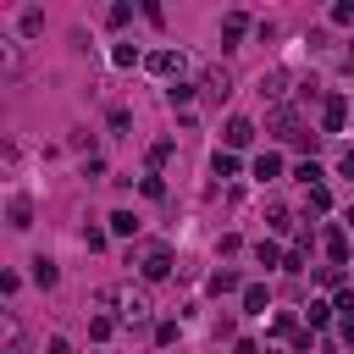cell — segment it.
Wrapping results in <instances>:
<instances>
[{
    "label": "cell",
    "instance_id": "obj_26",
    "mask_svg": "<svg viewBox=\"0 0 354 354\" xmlns=\"http://www.w3.org/2000/svg\"><path fill=\"white\" fill-rule=\"evenodd\" d=\"M111 326H116L111 315H94V321H88V332H94V337H111Z\"/></svg>",
    "mask_w": 354,
    "mask_h": 354
},
{
    "label": "cell",
    "instance_id": "obj_7",
    "mask_svg": "<svg viewBox=\"0 0 354 354\" xmlns=\"http://www.w3.org/2000/svg\"><path fill=\"white\" fill-rule=\"evenodd\" d=\"M11 227H17V232H22V227H33V199H28V194H17V199H11Z\"/></svg>",
    "mask_w": 354,
    "mask_h": 354
},
{
    "label": "cell",
    "instance_id": "obj_11",
    "mask_svg": "<svg viewBox=\"0 0 354 354\" xmlns=\"http://www.w3.org/2000/svg\"><path fill=\"white\" fill-rule=\"evenodd\" d=\"M210 171H216V177H238V155H232V149H216V155H210Z\"/></svg>",
    "mask_w": 354,
    "mask_h": 354
},
{
    "label": "cell",
    "instance_id": "obj_28",
    "mask_svg": "<svg viewBox=\"0 0 354 354\" xmlns=\"http://www.w3.org/2000/svg\"><path fill=\"white\" fill-rule=\"evenodd\" d=\"M337 166H343V177H354V149H343V160H337Z\"/></svg>",
    "mask_w": 354,
    "mask_h": 354
},
{
    "label": "cell",
    "instance_id": "obj_25",
    "mask_svg": "<svg viewBox=\"0 0 354 354\" xmlns=\"http://www.w3.org/2000/svg\"><path fill=\"white\" fill-rule=\"evenodd\" d=\"M44 28V11H22V33H39Z\"/></svg>",
    "mask_w": 354,
    "mask_h": 354
},
{
    "label": "cell",
    "instance_id": "obj_1",
    "mask_svg": "<svg viewBox=\"0 0 354 354\" xmlns=\"http://www.w3.org/2000/svg\"><path fill=\"white\" fill-rule=\"evenodd\" d=\"M343 116H348V100H343V94H326V105H321V133H337Z\"/></svg>",
    "mask_w": 354,
    "mask_h": 354
},
{
    "label": "cell",
    "instance_id": "obj_23",
    "mask_svg": "<svg viewBox=\"0 0 354 354\" xmlns=\"http://www.w3.org/2000/svg\"><path fill=\"white\" fill-rule=\"evenodd\" d=\"M155 343H160V348L177 343V321H160V326H155Z\"/></svg>",
    "mask_w": 354,
    "mask_h": 354
},
{
    "label": "cell",
    "instance_id": "obj_8",
    "mask_svg": "<svg viewBox=\"0 0 354 354\" xmlns=\"http://www.w3.org/2000/svg\"><path fill=\"white\" fill-rule=\"evenodd\" d=\"M326 254H332V266H348V238H343V227L326 232Z\"/></svg>",
    "mask_w": 354,
    "mask_h": 354
},
{
    "label": "cell",
    "instance_id": "obj_21",
    "mask_svg": "<svg viewBox=\"0 0 354 354\" xmlns=\"http://www.w3.org/2000/svg\"><path fill=\"white\" fill-rule=\"evenodd\" d=\"M138 188H144V199H160V194H166V183H160V177H155V171H149V177H144V183H138Z\"/></svg>",
    "mask_w": 354,
    "mask_h": 354
},
{
    "label": "cell",
    "instance_id": "obj_22",
    "mask_svg": "<svg viewBox=\"0 0 354 354\" xmlns=\"http://www.w3.org/2000/svg\"><path fill=\"white\" fill-rule=\"evenodd\" d=\"M326 321H332V304L315 299V304H310V326H326Z\"/></svg>",
    "mask_w": 354,
    "mask_h": 354
},
{
    "label": "cell",
    "instance_id": "obj_30",
    "mask_svg": "<svg viewBox=\"0 0 354 354\" xmlns=\"http://www.w3.org/2000/svg\"><path fill=\"white\" fill-rule=\"evenodd\" d=\"M348 227H354V210H348Z\"/></svg>",
    "mask_w": 354,
    "mask_h": 354
},
{
    "label": "cell",
    "instance_id": "obj_5",
    "mask_svg": "<svg viewBox=\"0 0 354 354\" xmlns=\"http://www.w3.org/2000/svg\"><path fill=\"white\" fill-rule=\"evenodd\" d=\"M243 28H249V17H243V11H232V17H227V22H221V44H227V50H232V44H238V39H243Z\"/></svg>",
    "mask_w": 354,
    "mask_h": 354
},
{
    "label": "cell",
    "instance_id": "obj_14",
    "mask_svg": "<svg viewBox=\"0 0 354 354\" xmlns=\"http://www.w3.org/2000/svg\"><path fill=\"white\" fill-rule=\"evenodd\" d=\"M111 232H116V238H133V232H138V216H133V210H116V216H111Z\"/></svg>",
    "mask_w": 354,
    "mask_h": 354
},
{
    "label": "cell",
    "instance_id": "obj_15",
    "mask_svg": "<svg viewBox=\"0 0 354 354\" xmlns=\"http://www.w3.org/2000/svg\"><path fill=\"white\" fill-rule=\"evenodd\" d=\"M171 149H177L171 138H155V144H149V171H155V166H166V160H171Z\"/></svg>",
    "mask_w": 354,
    "mask_h": 354
},
{
    "label": "cell",
    "instance_id": "obj_10",
    "mask_svg": "<svg viewBox=\"0 0 354 354\" xmlns=\"http://www.w3.org/2000/svg\"><path fill=\"white\" fill-rule=\"evenodd\" d=\"M205 88H210L216 100H227V94H232V77H227L221 66H210V72H205Z\"/></svg>",
    "mask_w": 354,
    "mask_h": 354
},
{
    "label": "cell",
    "instance_id": "obj_6",
    "mask_svg": "<svg viewBox=\"0 0 354 354\" xmlns=\"http://www.w3.org/2000/svg\"><path fill=\"white\" fill-rule=\"evenodd\" d=\"M254 177H260V183H277V177H282V155H271V149H266V155L254 160Z\"/></svg>",
    "mask_w": 354,
    "mask_h": 354
},
{
    "label": "cell",
    "instance_id": "obj_13",
    "mask_svg": "<svg viewBox=\"0 0 354 354\" xmlns=\"http://www.w3.org/2000/svg\"><path fill=\"white\" fill-rule=\"evenodd\" d=\"M266 304H271V293H266L260 282H249V288H243V310H254V315H266Z\"/></svg>",
    "mask_w": 354,
    "mask_h": 354
},
{
    "label": "cell",
    "instance_id": "obj_17",
    "mask_svg": "<svg viewBox=\"0 0 354 354\" xmlns=\"http://www.w3.org/2000/svg\"><path fill=\"white\" fill-rule=\"evenodd\" d=\"M122 315H127V321H144V315H149V304H144L138 293H127V299H122Z\"/></svg>",
    "mask_w": 354,
    "mask_h": 354
},
{
    "label": "cell",
    "instance_id": "obj_9",
    "mask_svg": "<svg viewBox=\"0 0 354 354\" xmlns=\"http://www.w3.org/2000/svg\"><path fill=\"white\" fill-rule=\"evenodd\" d=\"M210 293H243V282H238V271H210Z\"/></svg>",
    "mask_w": 354,
    "mask_h": 354
},
{
    "label": "cell",
    "instance_id": "obj_3",
    "mask_svg": "<svg viewBox=\"0 0 354 354\" xmlns=\"http://www.w3.org/2000/svg\"><path fill=\"white\" fill-rule=\"evenodd\" d=\"M221 138H227V149H243V144H249V138H254V122H249V116H232V122H227V133H221Z\"/></svg>",
    "mask_w": 354,
    "mask_h": 354
},
{
    "label": "cell",
    "instance_id": "obj_27",
    "mask_svg": "<svg viewBox=\"0 0 354 354\" xmlns=\"http://www.w3.org/2000/svg\"><path fill=\"white\" fill-rule=\"evenodd\" d=\"M50 354H72V343L66 337H50Z\"/></svg>",
    "mask_w": 354,
    "mask_h": 354
},
{
    "label": "cell",
    "instance_id": "obj_4",
    "mask_svg": "<svg viewBox=\"0 0 354 354\" xmlns=\"http://www.w3.org/2000/svg\"><path fill=\"white\" fill-rule=\"evenodd\" d=\"M149 72H160V77L183 72V50H155V55H149Z\"/></svg>",
    "mask_w": 354,
    "mask_h": 354
},
{
    "label": "cell",
    "instance_id": "obj_29",
    "mask_svg": "<svg viewBox=\"0 0 354 354\" xmlns=\"http://www.w3.org/2000/svg\"><path fill=\"white\" fill-rule=\"evenodd\" d=\"M343 337H348V348H354V321H343Z\"/></svg>",
    "mask_w": 354,
    "mask_h": 354
},
{
    "label": "cell",
    "instance_id": "obj_20",
    "mask_svg": "<svg viewBox=\"0 0 354 354\" xmlns=\"http://www.w3.org/2000/svg\"><path fill=\"white\" fill-rule=\"evenodd\" d=\"M111 61H116V66H138V50H133V44H116Z\"/></svg>",
    "mask_w": 354,
    "mask_h": 354
},
{
    "label": "cell",
    "instance_id": "obj_12",
    "mask_svg": "<svg viewBox=\"0 0 354 354\" xmlns=\"http://www.w3.org/2000/svg\"><path fill=\"white\" fill-rule=\"evenodd\" d=\"M33 282H39V288H55V282H61L55 260H44V254H39V260H33Z\"/></svg>",
    "mask_w": 354,
    "mask_h": 354
},
{
    "label": "cell",
    "instance_id": "obj_18",
    "mask_svg": "<svg viewBox=\"0 0 354 354\" xmlns=\"http://www.w3.org/2000/svg\"><path fill=\"white\" fill-rule=\"evenodd\" d=\"M188 100H194V83H171L166 88V105H188Z\"/></svg>",
    "mask_w": 354,
    "mask_h": 354
},
{
    "label": "cell",
    "instance_id": "obj_24",
    "mask_svg": "<svg viewBox=\"0 0 354 354\" xmlns=\"http://www.w3.org/2000/svg\"><path fill=\"white\" fill-rule=\"evenodd\" d=\"M332 22H337V28H348V22H354V6H348V0H337V6H332Z\"/></svg>",
    "mask_w": 354,
    "mask_h": 354
},
{
    "label": "cell",
    "instance_id": "obj_16",
    "mask_svg": "<svg viewBox=\"0 0 354 354\" xmlns=\"http://www.w3.org/2000/svg\"><path fill=\"white\" fill-rule=\"evenodd\" d=\"M293 177H299L304 188H321V166H315V160H299V166H293Z\"/></svg>",
    "mask_w": 354,
    "mask_h": 354
},
{
    "label": "cell",
    "instance_id": "obj_2",
    "mask_svg": "<svg viewBox=\"0 0 354 354\" xmlns=\"http://www.w3.org/2000/svg\"><path fill=\"white\" fill-rule=\"evenodd\" d=\"M171 277V249H149V260H144V282H166Z\"/></svg>",
    "mask_w": 354,
    "mask_h": 354
},
{
    "label": "cell",
    "instance_id": "obj_19",
    "mask_svg": "<svg viewBox=\"0 0 354 354\" xmlns=\"http://www.w3.org/2000/svg\"><path fill=\"white\" fill-rule=\"evenodd\" d=\"M254 260H260V266H282V254H277V243H266V238L254 243Z\"/></svg>",
    "mask_w": 354,
    "mask_h": 354
}]
</instances>
